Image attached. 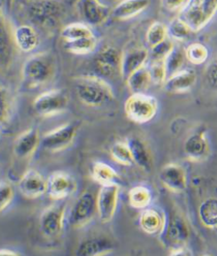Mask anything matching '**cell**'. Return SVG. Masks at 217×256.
Masks as SVG:
<instances>
[{"label": "cell", "mask_w": 217, "mask_h": 256, "mask_svg": "<svg viewBox=\"0 0 217 256\" xmlns=\"http://www.w3.org/2000/svg\"><path fill=\"white\" fill-rule=\"evenodd\" d=\"M76 90L80 102L90 107H100L115 98L108 82L96 75H83L75 78Z\"/></svg>", "instance_id": "6da1fadb"}, {"label": "cell", "mask_w": 217, "mask_h": 256, "mask_svg": "<svg viewBox=\"0 0 217 256\" xmlns=\"http://www.w3.org/2000/svg\"><path fill=\"white\" fill-rule=\"evenodd\" d=\"M56 72L54 58L49 52L34 54L25 61L22 67V78L28 88L46 84L53 78Z\"/></svg>", "instance_id": "7a4b0ae2"}, {"label": "cell", "mask_w": 217, "mask_h": 256, "mask_svg": "<svg viewBox=\"0 0 217 256\" xmlns=\"http://www.w3.org/2000/svg\"><path fill=\"white\" fill-rule=\"evenodd\" d=\"M64 8L58 0H28L25 4V12L34 24L52 28L60 22Z\"/></svg>", "instance_id": "3957f363"}, {"label": "cell", "mask_w": 217, "mask_h": 256, "mask_svg": "<svg viewBox=\"0 0 217 256\" xmlns=\"http://www.w3.org/2000/svg\"><path fill=\"white\" fill-rule=\"evenodd\" d=\"M217 12V0H186L180 16L193 32L204 29Z\"/></svg>", "instance_id": "277c9868"}, {"label": "cell", "mask_w": 217, "mask_h": 256, "mask_svg": "<svg viewBox=\"0 0 217 256\" xmlns=\"http://www.w3.org/2000/svg\"><path fill=\"white\" fill-rule=\"evenodd\" d=\"M158 110V100L145 92L132 94L124 104L126 118L137 124H145L151 121Z\"/></svg>", "instance_id": "5b68a950"}, {"label": "cell", "mask_w": 217, "mask_h": 256, "mask_svg": "<svg viewBox=\"0 0 217 256\" xmlns=\"http://www.w3.org/2000/svg\"><path fill=\"white\" fill-rule=\"evenodd\" d=\"M69 104L64 90L54 89L41 93L33 101V109L39 116L52 118L63 113Z\"/></svg>", "instance_id": "8992f818"}, {"label": "cell", "mask_w": 217, "mask_h": 256, "mask_svg": "<svg viewBox=\"0 0 217 256\" xmlns=\"http://www.w3.org/2000/svg\"><path fill=\"white\" fill-rule=\"evenodd\" d=\"M75 8L80 18L90 26H100L112 16L110 8L100 0H76Z\"/></svg>", "instance_id": "52a82bcc"}, {"label": "cell", "mask_w": 217, "mask_h": 256, "mask_svg": "<svg viewBox=\"0 0 217 256\" xmlns=\"http://www.w3.org/2000/svg\"><path fill=\"white\" fill-rule=\"evenodd\" d=\"M77 130L76 123L70 122L49 131L42 137V148L52 152L66 150L74 142Z\"/></svg>", "instance_id": "ba28073f"}, {"label": "cell", "mask_w": 217, "mask_h": 256, "mask_svg": "<svg viewBox=\"0 0 217 256\" xmlns=\"http://www.w3.org/2000/svg\"><path fill=\"white\" fill-rule=\"evenodd\" d=\"M120 190V184H115L102 186L98 191L96 198V212L102 224L110 222L115 216Z\"/></svg>", "instance_id": "9c48e42d"}, {"label": "cell", "mask_w": 217, "mask_h": 256, "mask_svg": "<svg viewBox=\"0 0 217 256\" xmlns=\"http://www.w3.org/2000/svg\"><path fill=\"white\" fill-rule=\"evenodd\" d=\"M96 210V199L88 191L78 198L70 214V224L74 228H82L88 224Z\"/></svg>", "instance_id": "30bf717a"}, {"label": "cell", "mask_w": 217, "mask_h": 256, "mask_svg": "<svg viewBox=\"0 0 217 256\" xmlns=\"http://www.w3.org/2000/svg\"><path fill=\"white\" fill-rule=\"evenodd\" d=\"M76 189L75 180L66 172L62 170L54 172L48 178L46 192L52 200L66 198L72 194Z\"/></svg>", "instance_id": "8fae6325"}, {"label": "cell", "mask_w": 217, "mask_h": 256, "mask_svg": "<svg viewBox=\"0 0 217 256\" xmlns=\"http://www.w3.org/2000/svg\"><path fill=\"white\" fill-rule=\"evenodd\" d=\"M66 208L60 205L47 207L40 218L41 232L48 238H54L61 234L64 228Z\"/></svg>", "instance_id": "7c38bea8"}, {"label": "cell", "mask_w": 217, "mask_h": 256, "mask_svg": "<svg viewBox=\"0 0 217 256\" xmlns=\"http://www.w3.org/2000/svg\"><path fill=\"white\" fill-rule=\"evenodd\" d=\"M47 181L34 169L26 170L19 180L18 189L23 196L36 199L46 192Z\"/></svg>", "instance_id": "4fadbf2b"}, {"label": "cell", "mask_w": 217, "mask_h": 256, "mask_svg": "<svg viewBox=\"0 0 217 256\" xmlns=\"http://www.w3.org/2000/svg\"><path fill=\"white\" fill-rule=\"evenodd\" d=\"M148 58V52L142 47H132L122 53L120 74L126 80L130 76L144 67Z\"/></svg>", "instance_id": "5bb4252c"}, {"label": "cell", "mask_w": 217, "mask_h": 256, "mask_svg": "<svg viewBox=\"0 0 217 256\" xmlns=\"http://www.w3.org/2000/svg\"><path fill=\"white\" fill-rule=\"evenodd\" d=\"M122 53L112 46H106L96 55L95 68L98 72L106 76H112L117 70L120 72Z\"/></svg>", "instance_id": "9a60e30c"}, {"label": "cell", "mask_w": 217, "mask_h": 256, "mask_svg": "<svg viewBox=\"0 0 217 256\" xmlns=\"http://www.w3.org/2000/svg\"><path fill=\"white\" fill-rule=\"evenodd\" d=\"M160 180L167 189L180 192L186 188V176L184 170L178 164H169L161 169Z\"/></svg>", "instance_id": "2e32d148"}, {"label": "cell", "mask_w": 217, "mask_h": 256, "mask_svg": "<svg viewBox=\"0 0 217 256\" xmlns=\"http://www.w3.org/2000/svg\"><path fill=\"white\" fill-rule=\"evenodd\" d=\"M197 82V74L192 69H182L168 77L164 82V89L172 94L186 92L191 90Z\"/></svg>", "instance_id": "e0dca14e"}, {"label": "cell", "mask_w": 217, "mask_h": 256, "mask_svg": "<svg viewBox=\"0 0 217 256\" xmlns=\"http://www.w3.org/2000/svg\"><path fill=\"white\" fill-rule=\"evenodd\" d=\"M160 234L161 241L168 246H172L174 250L176 246H180V243L186 241L188 232L184 224L178 219H170L166 220L164 218V225Z\"/></svg>", "instance_id": "ac0fdd59"}, {"label": "cell", "mask_w": 217, "mask_h": 256, "mask_svg": "<svg viewBox=\"0 0 217 256\" xmlns=\"http://www.w3.org/2000/svg\"><path fill=\"white\" fill-rule=\"evenodd\" d=\"M40 144L39 132L36 128L26 130L20 134L14 142V152L16 157H31L37 150Z\"/></svg>", "instance_id": "d6986e66"}, {"label": "cell", "mask_w": 217, "mask_h": 256, "mask_svg": "<svg viewBox=\"0 0 217 256\" xmlns=\"http://www.w3.org/2000/svg\"><path fill=\"white\" fill-rule=\"evenodd\" d=\"M150 0H122L112 11L114 20H126L137 16L150 6Z\"/></svg>", "instance_id": "ffe728a7"}, {"label": "cell", "mask_w": 217, "mask_h": 256, "mask_svg": "<svg viewBox=\"0 0 217 256\" xmlns=\"http://www.w3.org/2000/svg\"><path fill=\"white\" fill-rule=\"evenodd\" d=\"M14 41L19 50L30 53L39 45V38L34 28L28 25H20L14 32Z\"/></svg>", "instance_id": "44dd1931"}, {"label": "cell", "mask_w": 217, "mask_h": 256, "mask_svg": "<svg viewBox=\"0 0 217 256\" xmlns=\"http://www.w3.org/2000/svg\"><path fill=\"white\" fill-rule=\"evenodd\" d=\"M112 251V242L104 238H95L83 242L76 252L80 256H100L107 255Z\"/></svg>", "instance_id": "7402d4cb"}, {"label": "cell", "mask_w": 217, "mask_h": 256, "mask_svg": "<svg viewBox=\"0 0 217 256\" xmlns=\"http://www.w3.org/2000/svg\"><path fill=\"white\" fill-rule=\"evenodd\" d=\"M208 142L205 134L198 132L190 136L184 144V151L190 159L200 160L208 152Z\"/></svg>", "instance_id": "603a6c76"}, {"label": "cell", "mask_w": 217, "mask_h": 256, "mask_svg": "<svg viewBox=\"0 0 217 256\" xmlns=\"http://www.w3.org/2000/svg\"><path fill=\"white\" fill-rule=\"evenodd\" d=\"M128 146L130 148L134 164L145 170H150L152 166V158L148 148L140 139H128Z\"/></svg>", "instance_id": "cb8c5ba5"}, {"label": "cell", "mask_w": 217, "mask_h": 256, "mask_svg": "<svg viewBox=\"0 0 217 256\" xmlns=\"http://www.w3.org/2000/svg\"><path fill=\"white\" fill-rule=\"evenodd\" d=\"M126 82L128 89L132 94L145 92L152 83L148 68L146 66L140 68L130 76Z\"/></svg>", "instance_id": "d4e9b609"}, {"label": "cell", "mask_w": 217, "mask_h": 256, "mask_svg": "<svg viewBox=\"0 0 217 256\" xmlns=\"http://www.w3.org/2000/svg\"><path fill=\"white\" fill-rule=\"evenodd\" d=\"M94 181L102 186L118 184L120 176L114 168L104 162H94L92 170Z\"/></svg>", "instance_id": "484cf974"}, {"label": "cell", "mask_w": 217, "mask_h": 256, "mask_svg": "<svg viewBox=\"0 0 217 256\" xmlns=\"http://www.w3.org/2000/svg\"><path fill=\"white\" fill-rule=\"evenodd\" d=\"M164 217L156 210H146L140 218V226L144 232L148 234H155L160 232L164 225Z\"/></svg>", "instance_id": "4316f807"}, {"label": "cell", "mask_w": 217, "mask_h": 256, "mask_svg": "<svg viewBox=\"0 0 217 256\" xmlns=\"http://www.w3.org/2000/svg\"><path fill=\"white\" fill-rule=\"evenodd\" d=\"M96 46L98 40L95 36L83 38L74 40L64 41V50L72 54H90L96 50Z\"/></svg>", "instance_id": "83f0119b"}, {"label": "cell", "mask_w": 217, "mask_h": 256, "mask_svg": "<svg viewBox=\"0 0 217 256\" xmlns=\"http://www.w3.org/2000/svg\"><path fill=\"white\" fill-rule=\"evenodd\" d=\"M8 25L6 20L1 17L0 26V50H1V66L6 68L9 66L12 59V36L10 34Z\"/></svg>", "instance_id": "f1b7e54d"}, {"label": "cell", "mask_w": 217, "mask_h": 256, "mask_svg": "<svg viewBox=\"0 0 217 256\" xmlns=\"http://www.w3.org/2000/svg\"><path fill=\"white\" fill-rule=\"evenodd\" d=\"M63 41L74 40L83 38L94 36L92 30L84 23H72L66 25L60 32Z\"/></svg>", "instance_id": "f546056e"}, {"label": "cell", "mask_w": 217, "mask_h": 256, "mask_svg": "<svg viewBox=\"0 0 217 256\" xmlns=\"http://www.w3.org/2000/svg\"><path fill=\"white\" fill-rule=\"evenodd\" d=\"M200 218L208 228H217V198H208L200 207Z\"/></svg>", "instance_id": "4dcf8cb0"}, {"label": "cell", "mask_w": 217, "mask_h": 256, "mask_svg": "<svg viewBox=\"0 0 217 256\" xmlns=\"http://www.w3.org/2000/svg\"><path fill=\"white\" fill-rule=\"evenodd\" d=\"M128 198L131 206L136 208H144L151 203L152 192L145 186H136L130 190Z\"/></svg>", "instance_id": "1f68e13d"}, {"label": "cell", "mask_w": 217, "mask_h": 256, "mask_svg": "<svg viewBox=\"0 0 217 256\" xmlns=\"http://www.w3.org/2000/svg\"><path fill=\"white\" fill-rule=\"evenodd\" d=\"M185 58V50H182L180 47L174 46L170 53L164 59L168 78L182 70Z\"/></svg>", "instance_id": "d6a6232c"}, {"label": "cell", "mask_w": 217, "mask_h": 256, "mask_svg": "<svg viewBox=\"0 0 217 256\" xmlns=\"http://www.w3.org/2000/svg\"><path fill=\"white\" fill-rule=\"evenodd\" d=\"M112 159L120 165L131 166L134 164L130 148L126 142H118L114 144L110 150Z\"/></svg>", "instance_id": "836d02e7"}, {"label": "cell", "mask_w": 217, "mask_h": 256, "mask_svg": "<svg viewBox=\"0 0 217 256\" xmlns=\"http://www.w3.org/2000/svg\"><path fill=\"white\" fill-rule=\"evenodd\" d=\"M209 52L208 48L200 42H193L188 46L185 50L186 59L192 64H204L208 59Z\"/></svg>", "instance_id": "e575fe53"}, {"label": "cell", "mask_w": 217, "mask_h": 256, "mask_svg": "<svg viewBox=\"0 0 217 256\" xmlns=\"http://www.w3.org/2000/svg\"><path fill=\"white\" fill-rule=\"evenodd\" d=\"M168 32L171 38L184 41L188 39L193 32L184 20L180 16H177L171 20L170 24L168 26Z\"/></svg>", "instance_id": "d590c367"}, {"label": "cell", "mask_w": 217, "mask_h": 256, "mask_svg": "<svg viewBox=\"0 0 217 256\" xmlns=\"http://www.w3.org/2000/svg\"><path fill=\"white\" fill-rule=\"evenodd\" d=\"M168 34V28L164 24L160 22H153L146 34L147 44L152 48L167 39Z\"/></svg>", "instance_id": "8d00e7d4"}, {"label": "cell", "mask_w": 217, "mask_h": 256, "mask_svg": "<svg viewBox=\"0 0 217 256\" xmlns=\"http://www.w3.org/2000/svg\"><path fill=\"white\" fill-rule=\"evenodd\" d=\"M14 114V101L10 93L6 88H1V124H8Z\"/></svg>", "instance_id": "74e56055"}, {"label": "cell", "mask_w": 217, "mask_h": 256, "mask_svg": "<svg viewBox=\"0 0 217 256\" xmlns=\"http://www.w3.org/2000/svg\"><path fill=\"white\" fill-rule=\"evenodd\" d=\"M148 70L152 83L156 85L164 84L168 78L164 60L153 59Z\"/></svg>", "instance_id": "f35d334b"}, {"label": "cell", "mask_w": 217, "mask_h": 256, "mask_svg": "<svg viewBox=\"0 0 217 256\" xmlns=\"http://www.w3.org/2000/svg\"><path fill=\"white\" fill-rule=\"evenodd\" d=\"M14 190L8 182H1L0 184V210L4 211L12 203L14 198Z\"/></svg>", "instance_id": "ab89813d"}, {"label": "cell", "mask_w": 217, "mask_h": 256, "mask_svg": "<svg viewBox=\"0 0 217 256\" xmlns=\"http://www.w3.org/2000/svg\"><path fill=\"white\" fill-rule=\"evenodd\" d=\"M174 48V44L169 40L164 41L152 47V55L153 59L164 60Z\"/></svg>", "instance_id": "60d3db41"}, {"label": "cell", "mask_w": 217, "mask_h": 256, "mask_svg": "<svg viewBox=\"0 0 217 256\" xmlns=\"http://www.w3.org/2000/svg\"><path fill=\"white\" fill-rule=\"evenodd\" d=\"M205 76L208 84L212 88H217V56L207 66Z\"/></svg>", "instance_id": "b9f144b4"}, {"label": "cell", "mask_w": 217, "mask_h": 256, "mask_svg": "<svg viewBox=\"0 0 217 256\" xmlns=\"http://www.w3.org/2000/svg\"><path fill=\"white\" fill-rule=\"evenodd\" d=\"M186 2V0H162L164 8L170 11L182 10Z\"/></svg>", "instance_id": "7bdbcfd3"}, {"label": "cell", "mask_w": 217, "mask_h": 256, "mask_svg": "<svg viewBox=\"0 0 217 256\" xmlns=\"http://www.w3.org/2000/svg\"><path fill=\"white\" fill-rule=\"evenodd\" d=\"M0 255L1 256H18V254L15 251L11 250L10 249H2L0 251Z\"/></svg>", "instance_id": "ee69618b"}]
</instances>
